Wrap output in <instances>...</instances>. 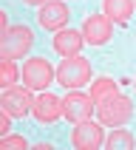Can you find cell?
Instances as JSON below:
<instances>
[{
	"label": "cell",
	"instance_id": "cell-1",
	"mask_svg": "<svg viewBox=\"0 0 136 150\" xmlns=\"http://www.w3.org/2000/svg\"><path fill=\"white\" fill-rule=\"evenodd\" d=\"M57 82L65 88V91H74V88H82L85 82H91V62L79 54L74 57H65L57 68Z\"/></svg>",
	"mask_w": 136,
	"mask_h": 150
},
{
	"label": "cell",
	"instance_id": "cell-2",
	"mask_svg": "<svg viewBox=\"0 0 136 150\" xmlns=\"http://www.w3.org/2000/svg\"><path fill=\"white\" fill-rule=\"evenodd\" d=\"M96 113H99L102 125L122 127L130 119V113H133V102L127 99V96H122V93H113V96H108V99H102L96 105Z\"/></svg>",
	"mask_w": 136,
	"mask_h": 150
},
{
	"label": "cell",
	"instance_id": "cell-3",
	"mask_svg": "<svg viewBox=\"0 0 136 150\" xmlns=\"http://www.w3.org/2000/svg\"><path fill=\"white\" fill-rule=\"evenodd\" d=\"M31 45H34V34L28 25H14L6 34H0V57L6 59H20Z\"/></svg>",
	"mask_w": 136,
	"mask_h": 150
},
{
	"label": "cell",
	"instance_id": "cell-4",
	"mask_svg": "<svg viewBox=\"0 0 136 150\" xmlns=\"http://www.w3.org/2000/svg\"><path fill=\"white\" fill-rule=\"evenodd\" d=\"M57 76V68H51L45 57H31L23 65V85H28L31 91H45Z\"/></svg>",
	"mask_w": 136,
	"mask_h": 150
},
{
	"label": "cell",
	"instance_id": "cell-5",
	"mask_svg": "<svg viewBox=\"0 0 136 150\" xmlns=\"http://www.w3.org/2000/svg\"><path fill=\"white\" fill-rule=\"evenodd\" d=\"M0 108L11 113V116H25V113H31L34 108V96H31V88L28 85H11L3 91L0 96Z\"/></svg>",
	"mask_w": 136,
	"mask_h": 150
},
{
	"label": "cell",
	"instance_id": "cell-6",
	"mask_svg": "<svg viewBox=\"0 0 136 150\" xmlns=\"http://www.w3.org/2000/svg\"><path fill=\"white\" fill-rule=\"evenodd\" d=\"M71 144L76 150H96L105 144V133H102V125L85 119V122H76L74 133H71Z\"/></svg>",
	"mask_w": 136,
	"mask_h": 150
},
{
	"label": "cell",
	"instance_id": "cell-7",
	"mask_svg": "<svg viewBox=\"0 0 136 150\" xmlns=\"http://www.w3.org/2000/svg\"><path fill=\"white\" fill-rule=\"evenodd\" d=\"M93 108H96V102H93L88 93H82L79 88L68 91V96L62 99V110H65V119H68V122H85V119L91 116Z\"/></svg>",
	"mask_w": 136,
	"mask_h": 150
},
{
	"label": "cell",
	"instance_id": "cell-8",
	"mask_svg": "<svg viewBox=\"0 0 136 150\" xmlns=\"http://www.w3.org/2000/svg\"><path fill=\"white\" fill-rule=\"evenodd\" d=\"M113 20H110L105 11L102 14H91L85 17L82 23V34H85V42H91V45H105L110 40V34H113Z\"/></svg>",
	"mask_w": 136,
	"mask_h": 150
},
{
	"label": "cell",
	"instance_id": "cell-9",
	"mask_svg": "<svg viewBox=\"0 0 136 150\" xmlns=\"http://www.w3.org/2000/svg\"><path fill=\"white\" fill-rule=\"evenodd\" d=\"M68 17H71V11H68V6L62 0H48V3L40 8L37 20H40V25L45 31H59V28H65Z\"/></svg>",
	"mask_w": 136,
	"mask_h": 150
},
{
	"label": "cell",
	"instance_id": "cell-10",
	"mask_svg": "<svg viewBox=\"0 0 136 150\" xmlns=\"http://www.w3.org/2000/svg\"><path fill=\"white\" fill-rule=\"evenodd\" d=\"M31 113H34V119L37 122H57L59 116H65V110H62V99L59 96H54V93H48V91H42L37 99H34V108H31Z\"/></svg>",
	"mask_w": 136,
	"mask_h": 150
},
{
	"label": "cell",
	"instance_id": "cell-11",
	"mask_svg": "<svg viewBox=\"0 0 136 150\" xmlns=\"http://www.w3.org/2000/svg\"><path fill=\"white\" fill-rule=\"evenodd\" d=\"M85 45V34L82 31H74V28H59L57 37H54V51L62 54V57H74L79 54Z\"/></svg>",
	"mask_w": 136,
	"mask_h": 150
},
{
	"label": "cell",
	"instance_id": "cell-12",
	"mask_svg": "<svg viewBox=\"0 0 136 150\" xmlns=\"http://www.w3.org/2000/svg\"><path fill=\"white\" fill-rule=\"evenodd\" d=\"M133 8H136V0H102V11L119 25H125L130 20Z\"/></svg>",
	"mask_w": 136,
	"mask_h": 150
},
{
	"label": "cell",
	"instance_id": "cell-13",
	"mask_svg": "<svg viewBox=\"0 0 136 150\" xmlns=\"http://www.w3.org/2000/svg\"><path fill=\"white\" fill-rule=\"evenodd\" d=\"M113 93H119V85L110 79V76H99V79H93L91 85V99L99 105L102 99H108V96H113Z\"/></svg>",
	"mask_w": 136,
	"mask_h": 150
},
{
	"label": "cell",
	"instance_id": "cell-14",
	"mask_svg": "<svg viewBox=\"0 0 136 150\" xmlns=\"http://www.w3.org/2000/svg\"><path fill=\"white\" fill-rule=\"evenodd\" d=\"M105 144H108V150H133V136H130V130H125V127H116V130L105 139Z\"/></svg>",
	"mask_w": 136,
	"mask_h": 150
},
{
	"label": "cell",
	"instance_id": "cell-15",
	"mask_svg": "<svg viewBox=\"0 0 136 150\" xmlns=\"http://www.w3.org/2000/svg\"><path fill=\"white\" fill-rule=\"evenodd\" d=\"M17 76H20V71H17L14 59L0 57V85H3V88H11V85L17 82Z\"/></svg>",
	"mask_w": 136,
	"mask_h": 150
},
{
	"label": "cell",
	"instance_id": "cell-16",
	"mask_svg": "<svg viewBox=\"0 0 136 150\" xmlns=\"http://www.w3.org/2000/svg\"><path fill=\"white\" fill-rule=\"evenodd\" d=\"M28 142H25L23 136H3L0 139V150H25Z\"/></svg>",
	"mask_w": 136,
	"mask_h": 150
},
{
	"label": "cell",
	"instance_id": "cell-17",
	"mask_svg": "<svg viewBox=\"0 0 136 150\" xmlns=\"http://www.w3.org/2000/svg\"><path fill=\"white\" fill-rule=\"evenodd\" d=\"M8 119H11V113L3 110V113H0V136H8V130H11V122H8Z\"/></svg>",
	"mask_w": 136,
	"mask_h": 150
},
{
	"label": "cell",
	"instance_id": "cell-18",
	"mask_svg": "<svg viewBox=\"0 0 136 150\" xmlns=\"http://www.w3.org/2000/svg\"><path fill=\"white\" fill-rule=\"evenodd\" d=\"M23 3H28V6H45L48 0H23Z\"/></svg>",
	"mask_w": 136,
	"mask_h": 150
},
{
	"label": "cell",
	"instance_id": "cell-19",
	"mask_svg": "<svg viewBox=\"0 0 136 150\" xmlns=\"http://www.w3.org/2000/svg\"><path fill=\"white\" fill-rule=\"evenodd\" d=\"M133 88H136V79H133Z\"/></svg>",
	"mask_w": 136,
	"mask_h": 150
}]
</instances>
